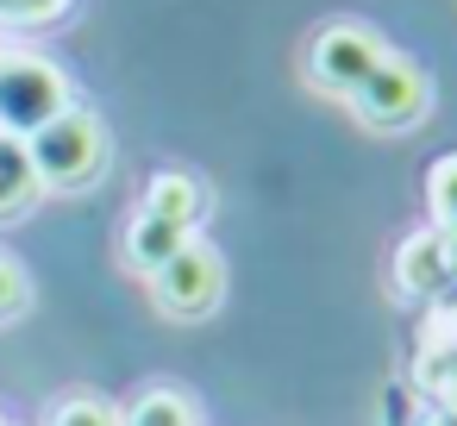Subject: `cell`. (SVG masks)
I'll return each instance as SVG.
<instances>
[{
  "label": "cell",
  "instance_id": "cell-6",
  "mask_svg": "<svg viewBox=\"0 0 457 426\" xmlns=\"http://www.w3.org/2000/svg\"><path fill=\"white\" fill-rule=\"evenodd\" d=\"M388 57V45L370 32V26H351V20H338V26H326L320 38H313V51H307V76L326 88V95H357L370 76H376V63Z\"/></svg>",
  "mask_w": 457,
  "mask_h": 426
},
{
  "label": "cell",
  "instance_id": "cell-9",
  "mask_svg": "<svg viewBox=\"0 0 457 426\" xmlns=\"http://www.w3.org/2000/svg\"><path fill=\"white\" fill-rule=\"evenodd\" d=\"M70 7H76V0H0V32H45Z\"/></svg>",
  "mask_w": 457,
  "mask_h": 426
},
{
  "label": "cell",
  "instance_id": "cell-5",
  "mask_svg": "<svg viewBox=\"0 0 457 426\" xmlns=\"http://www.w3.org/2000/svg\"><path fill=\"white\" fill-rule=\"evenodd\" d=\"M351 107H357V120L376 126V132H407V126L426 120L432 82H426V70H420L413 57H395V51H388V57L376 63V76L351 95Z\"/></svg>",
  "mask_w": 457,
  "mask_h": 426
},
{
  "label": "cell",
  "instance_id": "cell-10",
  "mask_svg": "<svg viewBox=\"0 0 457 426\" xmlns=\"http://www.w3.org/2000/svg\"><path fill=\"white\" fill-rule=\"evenodd\" d=\"M426 201H432V220H438L445 232H457V157H438V163H432Z\"/></svg>",
  "mask_w": 457,
  "mask_h": 426
},
{
  "label": "cell",
  "instance_id": "cell-11",
  "mask_svg": "<svg viewBox=\"0 0 457 426\" xmlns=\"http://www.w3.org/2000/svg\"><path fill=\"white\" fill-rule=\"evenodd\" d=\"M51 426H120V413L101 395H70V401L51 407Z\"/></svg>",
  "mask_w": 457,
  "mask_h": 426
},
{
  "label": "cell",
  "instance_id": "cell-14",
  "mask_svg": "<svg viewBox=\"0 0 457 426\" xmlns=\"http://www.w3.org/2000/svg\"><path fill=\"white\" fill-rule=\"evenodd\" d=\"M0 57H7V45H0Z\"/></svg>",
  "mask_w": 457,
  "mask_h": 426
},
{
  "label": "cell",
  "instance_id": "cell-3",
  "mask_svg": "<svg viewBox=\"0 0 457 426\" xmlns=\"http://www.w3.org/2000/svg\"><path fill=\"white\" fill-rule=\"evenodd\" d=\"M70 101V76L38 57V51H7L0 57V132L7 138H32L38 126H51Z\"/></svg>",
  "mask_w": 457,
  "mask_h": 426
},
{
  "label": "cell",
  "instance_id": "cell-12",
  "mask_svg": "<svg viewBox=\"0 0 457 426\" xmlns=\"http://www.w3.org/2000/svg\"><path fill=\"white\" fill-rule=\"evenodd\" d=\"M26 295H32V288H26V270H20L13 257H0V320H13V313L26 307Z\"/></svg>",
  "mask_w": 457,
  "mask_h": 426
},
{
  "label": "cell",
  "instance_id": "cell-7",
  "mask_svg": "<svg viewBox=\"0 0 457 426\" xmlns=\"http://www.w3.org/2000/svg\"><path fill=\"white\" fill-rule=\"evenodd\" d=\"M38 170H32V151L26 138H0V220H13L38 201Z\"/></svg>",
  "mask_w": 457,
  "mask_h": 426
},
{
  "label": "cell",
  "instance_id": "cell-8",
  "mask_svg": "<svg viewBox=\"0 0 457 426\" xmlns=\"http://www.w3.org/2000/svg\"><path fill=\"white\" fill-rule=\"evenodd\" d=\"M120 426H201V420H195V401L182 388H151L120 413Z\"/></svg>",
  "mask_w": 457,
  "mask_h": 426
},
{
  "label": "cell",
  "instance_id": "cell-1",
  "mask_svg": "<svg viewBox=\"0 0 457 426\" xmlns=\"http://www.w3.org/2000/svg\"><path fill=\"white\" fill-rule=\"evenodd\" d=\"M201 213H207V188H201L188 170L151 176V188H145V201H138V213H132V226H126V263L151 276L163 257H176V251L195 238Z\"/></svg>",
  "mask_w": 457,
  "mask_h": 426
},
{
  "label": "cell",
  "instance_id": "cell-4",
  "mask_svg": "<svg viewBox=\"0 0 457 426\" xmlns=\"http://www.w3.org/2000/svg\"><path fill=\"white\" fill-rule=\"evenodd\" d=\"M151 301L170 320H207L226 301V263H220V251L207 238H188L176 257H163L151 270Z\"/></svg>",
  "mask_w": 457,
  "mask_h": 426
},
{
  "label": "cell",
  "instance_id": "cell-13",
  "mask_svg": "<svg viewBox=\"0 0 457 426\" xmlns=\"http://www.w3.org/2000/svg\"><path fill=\"white\" fill-rule=\"evenodd\" d=\"M0 426H7V413H0Z\"/></svg>",
  "mask_w": 457,
  "mask_h": 426
},
{
  "label": "cell",
  "instance_id": "cell-2",
  "mask_svg": "<svg viewBox=\"0 0 457 426\" xmlns=\"http://www.w3.org/2000/svg\"><path fill=\"white\" fill-rule=\"evenodd\" d=\"M26 151H32L38 188L76 195V188L101 182V170H107V126H101L88 107H63L51 126H38V132L26 138Z\"/></svg>",
  "mask_w": 457,
  "mask_h": 426
},
{
  "label": "cell",
  "instance_id": "cell-15",
  "mask_svg": "<svg viewBox=\"0 0 457 426\" xmlns=\"http://www.w3.org/2000/svg\"><path fill=\"white\" fill-rule=\"evenodd\" d=\"M0 138H7V132H0Z\"/></svg>",
  "mask_w": 457,
  "mask_h": 426
}]
</instances>
